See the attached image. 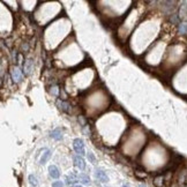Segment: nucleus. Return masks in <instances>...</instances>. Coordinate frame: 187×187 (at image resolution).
Instances as JSON below:
<instances>
[{
    "label": "nucleus",
    "mask_w": 187,
    "mask_h": 187,
    "mask_svg": "<svg viewBox=\"0 0 187 187\" xmlns=\"http://www.w3.org/2000/svg\"><path fill=\"white\" fill-rule=\"evenodd\" d=\"M73 147H74V150L76 151V154H79V156H83L86 151H84V143L81 139H75L74 142H73Z\"/></svg>",
    "instance_id": "nucleus-1"
},
{
    "label": "nucleus",
    "mask_w": 187,
    "mask_h": 187,
    "mask_svg": "<svg viewBox=\"0 0 187 187\" xmlns=\"http://www.w3.org/2000/svg\"><path fill=\"white\" fill-rule=\"evenodd\" d=\"M95 177H96V179H98V180L102 182L109 181V177H107V174H106V172L103 169H96V170H95Z\"/></svg>",
    "instance_id": "nucleus-2"
},
{
    "label": "nucleus",
    "mask_w": 187,
    "mask_h": 187,
    "mask_svg": "<svg viewBox=\"0 0 187 187\" xmlns=\"http://www.w3.org/2000/svg\"><path fill=\"white\" fill-rule=\"evenodd\" d=\"M12 79H13V81L16 82V83H19V82L22 81V79H23V75H22V72H21V69L19 67H14L12 69Z\"/></svg>",
    "instance_id": "nucleus-3"
},
{
    "label": "nucleus",
    "mask_w": 187,
    "mask_h": 187,
    "mask_svg": "<svg viewBox=\"0 0 187 187\" xmlns=\"http://www.w3.org/2000/svg\"><path fill=\"white\" fill-rule=\"evenodd\" d=\"M73 161H74V165H75L77 169H80V170H84V169H86V162H84L83 157L77 155V156H74Z\"/></svg>",
    "instance_id": "nucleus-4"
},
{
    "label": "nucleus",
    "mask_w": 187,
    "mask_h": 187,
    "mask_svg": "<svg viewBox=\"0 0 187 187\" xmlns=\"http://www.w3.org/2000/svg\"><path fill=\"white\" fill-rule=\"evenodd\" d=\"M33 69H34V62H33L31 59H28L23 65L24 74H25V75H30V74L33 73Z\"/></svg>",
    "instance_id": "nucleus-5"
},
{
    "label": "nucleus",
    "mask_w": 187,
    "mask_h": 187,
    "mask_svg": "<svg viewBox=\"0 0 187 187\" xmlns=\"http://www.w3.org/2000/svg\"><path fill=\"white\" fill-rule=\"evenodd\" d=\"M49 173H50V177L54 178V179H58L60 177V171H59V169L56 165H50L49 166Z\"/></svg>",
    "instance_id": "nucleus-6"
},
{
    "label": "nucleus",
    "mask_w": 187,
    "mask_h": 187,
    "mask_svg": "<svg viewBox=\"0 0 187 187\" xmlns=\"http://www.w3.org/2000/svg\"><path fill=\"white\" fill-rule=\"evenodd\" d=\"M77 181H80L83 185H90V178H89V176L84 174V173H80L77 176Z\"/></svg>",
    "instance_id": "nucleus-7"
},
{
    "label": "nucleus",
    "mask_w": 187,
    "mask_h": 187,
    "mask_svg": "<svg viewBox=\"0 0 187 187\" xmlns=\"http://www.w3.org/2000/svg\"><path fill=\"white\" fill-rule=\"evenodd\" d=\"M76 182H79V181H77V176L75 173H71L69 176L66 177V184L69 185V186H71V185L74 186V184H76Z\"/></svg>",
    "instance_id": "nucleus-8"
},
{
    "label": "nucleus",
    "mask_w": 187,
    "mask_h": 187,
    "mask_svg": "<svg viewBox=\"0 0 187 187\" xmlns=\"http://www.w3.org/2000/svg\"><path fill=\"white\" fill-rule=\"evenodd\" d=\"M51 138L54 140H57V141H60L62 140V133H61V130L60 128H57V130H54L51 132Z\"/></svg>",
    "instance_id": "nucleus-9"
},
{
    "label": "nucleus",
    "mask_w": 187,
    "mask_h": 187,
    "mask_svg": "<svg viewBox=\"0 0 187 187\" xmlns=\"http://www.w3.org/2000/svg\"><path fill=\"white\" fill-rule=\"evenodd\" d=\"M51 155H52V153H51V150H49V149H46L45 151H44L43 156H42V158H41V162L39 163L42 164H45L46 162H48L49 159H50V157H51Z\"/></svg>",
    "instance_id": "nucleus-10"
},
{
    "label": "nucleus",
    "mask_w": 187,
    "mask_h": 187,
    "mask_svg": "<svg viewBox=\"0 0 187 187\" xmlns=\"http://www.w3.org/2000/svg\"><path fill=\"white\" fill-rule=\"evenodd\" d=\"M164 184V176L162 174H158V176H156V177L154 178V185L157 187H162Z\"/></svg>",
    "instance_id": "nucleus-11"
},
{
    "label": "nucleus",
    "mask_w": 187,
    "mask_h": 187,
    "mask_svg": "<svg viewBox=\"0 0 187 187\" xmlns=\"http://www.w3.org/2000/svg\"><path fill=\"white\" fill-rule=\"evenodd\" d=\"M58 106H59L60 110L65 111V112H68V111H69V105H68L67 103H65V102L58 101Z\"/></svg>",
    "instance_id": "nucleus-12"
},
{
    "label": "nucleus",
    "mask_w": 187,
    "mask_h": 187,
    "mask_svg": "<svg viewBox=\"0 0 187 187\" xmlns=\"http://www.w3.org/2000/svg\"><path fill=\"white\" fill-rule=\"evenodd\" d=\"M29 184L31 185V186H34V187H36L37 185H38V180H37V178L35 177L34 174H30L29 176Z\"/></svg>",
    "instance_id": "nucleus-13"
},
{
    "label": "nucleus",
    "mask_w": 187,
    "mask_h": 187,
    "mask_svg": "<svg viewBox=\"0 0 187 187\" xmlns=\"http://www.w3.org/2000/svg\"><path fill=\"white\" fill-rule=\"evenodd\" d=\"M178 31H179V34L186 35V23H185V22H182V23L179 24V27H178Z\"/></svg>",
    "instance_id": "nucleus-14"
},
{
    "label": "nucleus",
    "mask_w": 187,
    "mask_h": 187,
    "mask_svg": "<svg viewBox=\"0 0 187 187\" xmlns=\"http://www.w3.org/2000/svg\"><path fill=\"white\" fill-rule=\"evenodd\" d=\"M87 156H88V159L90 161L91 163H95V161H96V159H95V156H94V154H92V153H88V154H87Z\"/></svg>",
    "instance_id": "nucleus-15"
},
{
    "label": "nucleus",
    "mask_w": 187,
    "mask_h": 187,
    "mask_svg": "<svg viewBox=\"0 0 187 187\" xmlns=\"http://www.w3.org/2000/svg\"><path fill=\"white\" fill-rule=\"evenodd\" d=\"M52 187H64V182H61V181H54L52 184Z\"/></svg>",
    "instance_id": "nucleus-16"
},
{
    "label": "nucleus",
    "mask_w": 187,
    "mask_h": 187,
    "mask_svg": "<svg viewBox=\"0 0 187 187\" xmlns=\"http://www.w3.org/2000/svg\"><path fill=\"white\" fill-rule=\"evenodd\" d=\"M51 92H53L54 95H58V88L57 87H54V88H53V90H51Z\"/></svg>",
    "instance_id": "nucleus-17"
},
{
    "label": "nucleus",
    "mask_w": 187,
    "mask_h": 187,
    "mask_svg": "<svg viewBox=\"0 0 187 187\" xmlns=\"http://www.w3.org/2000/svg\"><path fill=\"white\" fill-rule=\"evenodd\" d=\"M123 187H130V185H128V184H126V185H124Z\"/></svg>",
    "instance_id": "nucleus-18"
},
{
    "label": "nucleus",
    "mask_w": 187,
    "mask_h": 187,
    "mask_svg": "<svg viewBox=\"0 0 187 187\" xmlns=\"http://www.w3.org/2000/svg\"><path fill=\"white\" fill-rule=\"evenodd\" d=\"M73 187H82V186H80V185H74Z\"/></svg>",
    "instance_id": "nucleus-19"
},
{
    "label": "nucleus",
    "mask_w": 187,
    "mask_h": 187,
    "mask_svg": "<svg viewBox=\"0 0 187 187\" xmlns=\"http://www.w3.org/2000/svg\"><path fill=\"white\" fill-rule=\"evenodd\" d=\"M138 187H146V186H144V185H139Z\"/></svg>",
    "instance_id": "nucleus-20"
},
{
    "label": "nucleus",
    "mask_w": 187,
    "mask_h": 187,
    "mask_svg": "<svg viewBox=\"0 0 187 187\" xmlns=\"http://www.w3.org/2000/svg\"><path fill=\"white\" fill-rule=\"evenodd\" d=\"M0 86H1V80H0Z\"/></svg>",
    "instance_id": "nucleus-21"
}]
</instances>
